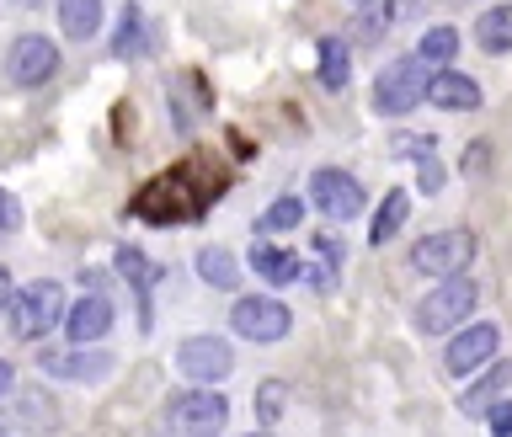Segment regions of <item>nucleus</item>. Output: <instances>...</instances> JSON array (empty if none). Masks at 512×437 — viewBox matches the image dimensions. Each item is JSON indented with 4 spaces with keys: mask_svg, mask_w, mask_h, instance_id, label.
Segmentation results:
<instances>
[{
    "mask_svg": "<svg viewBox=\"0 0 512 437\" xmlns=\"http://www.w3.org/2000/svg\"><path fill=\"white\" fill-rule=\"evenodd\" d=\"M224 192L219 176H203V166H176L171 176H155L150 187L134 198V219L144 224H192L203 219V208Z\"/></svg>",
    "mask_w": 512,
    "mask_h": 437,
    "instance_id": "nucleus-1",
    "label": "nucleus"
},
{
    "mask_svg": "<svg viewBox=\"0 0 512 437\" xmlns=\"http://www.w3.org/2000/svg\"><path fill=\"white\" fill-rule=\"evenodd\" d=\"M230 422V400L219 390H182L166 406V432L171 437H214Z\"/></svg>",
    "mask_w": 512,
    "mask_h": 437,
    "instance_id": "nucleus-2",
    "label": "nucleus"
},
{
    "mask_svg": "<svg viewBox=\"0 0 512 437\" xmlns=\"http://www.w3.org/2000/svg\"><path fill=\"white\" fill-rule=\"evenodd\" d=\"M422 96H427V64L416 54L384 64L379 80H374V112H384V118H406Z\"/></svg>",
    "mask_w": 512,
    "mask_h": 437,
    "instance_id": "nucleus-3",
    "label": "nucleus"
},
{
    "mask_svg": "<svg viewBox=\"0 0 512 437\" xmlns=\"http://www.w3.org/2000/svg\"><path fill=\"white\" fill-rule=\"evenodd\" d=\"M64 320V288L59 283H27L22 294H11V331L22 342H38Z\"/></svg>",
    "mask_w": 512,
    "mask_h": 437,
    "instance_id": "nucleus-4",
    "label": "nucleus"
},
{
    "mask_svg": "<svg viewBox=\"0 0 512 437\" xmlns=\"http://www.w3.org/2000/svg\"><path fill=\"white\" fill-rule=\"evenodd\" d=\"M470 310H475V283L470 278H438V288H432L422 299V310H416V326L427 336H448L470 320Z\"/></svg>",
    "mask_w": 512,
    "mask_h": 437,
    "instance_id": "nucleus-5",
    "label": "nucleus"
},
{
    "mask_svg": "<svg viewBox=\"0 0 512 437\" xmlns=\"http://www.w3.org/2000/svg\"><path fill=\"white\" fill-rule=\"evenodd\" d=\"M470 262H475V235L470 230H438V235L416 240V251H411V267L427 272V278H459Z\"/></svg>",
    "mask_w": 512,
    "mask_h": 437,
    "instance_id": "nucleus-6",
    "label": "nucleus"
},
{
    "mask_svg": "<svg viewBox=\"0 0 512 437\" xmlns=\"http://www.w3.org/2000/svg\"><path fill=\"white\" fill-rule=\"evenodd\" d=\"M230 326H235L240 342L272 347V342H283V336H288L294 315H288V304H283V299H235Z\"/></svg>",
    "mask_w": 512,
    "mask_h": 437,
    "instance_id": "nucleus-7",
    "label": "nucleus"
},
{
    "mask_svg": "<svg viewBox=\"0 0 512 437\" xmlns=\"http://www.w3.org/2000/svg\"><path fill=\"white\" fill-rule=\"evenodd\" d=\"M59 70V43L54 38H43V32H22V38L11 43V54H6V80L11 86H43V80H54Z\"/></svg>",
    "mask_w": 512,
    "mask_h": 437,
    "instance_id": "nucleus-8",
    "label": "nucleus"
},
{
    "mask_svg": "<svg viewBox=\"0 0 512 437\" xmlns=\"http://www.w3.org/2000/svg\"><path fill=\"white\" fill-rule=\"evenodd\" d=\"M310 203H315L326 219L347 224V219H358V214H363L368 192H363L358 176H347V171H336V166H320V171L310 176Z\"/></svg>",
    "mask_w": 512,
    "mask_h": 437,
    "instance_id": "nucleus-9",
    "label": "nucleus"
},
{
    "mask_svg": "<svg viewBox=\"0 0 512 437\" xmlns=\"http://www.w3.org/2000/svg\"><path fill=\"white\" fill-rule=\"evenodd\" d=\"M176 368H182V379H192V384H219V379H230V368H235V347L219 342V336H187V342L176 347Z\"/></svg>",
    "mask_w": 512,
    "mask_h": 437,
    "instance_id": "nucleus-10",
    "label": "nucleus"
},
{
    "mask_svg": "<svg viewBox=\"0 0 512 437\" xmlns=\"http://www.w3.org/2000/svg\"><path fill=\"white\" fill-rule=\"evenodd\" d=\"M496 347H502V331H496L491 320L459 326L454 342H448V352H443V363H448V374H475V368H486L496 358Z\"/></svg>",
    "mask_w": 512,
    "mask_h": 437,
    "instance_id": "nucleus-11",
    "label": "nucleus"
},
{
    "mask_svg": "<svg viewBox=\"0 0 512 437\" xmlns=\"http://www.w3.org/2000/svg\"><path fill=\"white\" fill-rule=\"evenodd\" d=\"M43 374H54V379H70V384H102V379L112 374V352H96V347L48 352V358H43Z\"/></svg>",
    "mask_w": 512,
    "mask_h": 437,
    "instance_id": "nucleus-12",
    "label": "nucleus"
},
{
    "mask_svg": "<svg viewBox=\"0 0 512 437\" xmlns=\"http://www.w3.org/2000/svg\"><path fill=\"white\" fill-rule=\"evenodd\" d=\"M112 331V299L107 294H86L70 304V315H64V336H70L75 347H91L102 342V336Z\"/></svg>",
    "mask_w": 512,
    "mask_h": 437,
    "instance_id": "nucleus-13",
    "label": "nucleus"
},
{
    "mask_svg": "<svg viewBox=\"0 0 512 437\" xmlns=\"http://www.w3.org/2000/svg\"><path fill=\"white\" fill-rule=\"evenodd\" d=\"M427 102L443 107V112H475L480 107V86L459 70H443V75H427Z\"/></svg>",
    "mask_w": 512,
    "mask_h": 437,
    "instance_id": "nucleus-14",
    "label": "nucleus"
},
{
    "mask_svg": "<svg viewBox=\"0 0 512 437\" xmlns=\"http://www.w3.org/2000/svg\"><path fill=\"white\" fill-rule=\"evenodd\" d=\"M118 272L128 283H134V294H139V315H144V326H150V288L166 278V267H155V262H144V251H118Z\"/></svg>",
    "mask_w": 512,
    "mask_h": 437,
    "instance_id": "nucleus-15",
    "label": "nucleus"
},
{
    "mask_svg": "<svg viewBox=\"0 0 512 437\" xmlns=\"http://www.w3.org/2000/svg\"><path fill=\"white\" fill-rule=\"evenodd\" d=\"M112 54L118 59H144L150 54V27H144V11L128 0L123 16H118V32H112Z\"/></svg>",
    "mask_w": 512,
    "mask_h": 437,
    "instance_id": "nucleus-16",
    "label": "nucleus"
},
{
    "mask_svg": "<svg viewBox=\"0 0 512 437\" xmlns=\"http://www.w3.org/2000/svg\"><path fill=\"white\" fill-rule=\"evenodd\" d=\"M251 267H256V278H267L272 288L294 283L299 272H304V262H299L294 251H283V246H256V251H251Z\"/></svg>",
    "mask_w": 512,
    "mask_h": 437,
    "instance_id": "nucleus-17",
    "label": "nucleus"
},
{
    "mask_svg": "<svg viewBox=\"0 0 512 437\" xmlns=\"http://www.w3.org/2000/svg\"><path fill=\"white\" fill-rule=\"evenodd\" d=\"M59 27H64V38H75V43L96 38V27H102V0H59Z\"/></svg>",
    "mask_w": 512,
    "mask_h": 437,
    "instance_id": "nucleus-18",
    "label": "nucleus"
},
{
    "mask_svg": "<svg viewBox=\"0 0 512 437\" xmlns=\"http://www.w3.org/2000/svg\"><path fill=\"white\" fill-rule=\"evenodd\" d=\"M475 43L486 48V54H507V48H512V6H491V11H480V22H475Z\"/></svg>",
    "mask_w": 512,
    "mask_h": 437,
    "instance_id": "nucleus-19",
    "label": "nucleus"
},
{
    "mask_svg": "<svg viewBox=\"0 0 512 437\" xmlns=\"http://www.w3.org/2000/svg\"><path fill=\"white\" fill-rule=\"evenodd\" d=\"M406 208H411L406 192H384V208L374 214V224H368V240H374V246H390L400 235V224H406Z\"/></svg>",
    "mask_w": 512,
    "mask_h": 437,
    "instance_id": "nucleus-20",
    "label": "nucleus"
},
{
    "mask_svg": "<svg viewBox=\"0 0 512 437\" xmlns=\"http://www.w3.org/2000/svg\"><path fill=\"white\" fill-rule=\"evenodd\" d=\"M347 75H352L347 43H342V38H320V86H326V91H342Z\"/></svg>",
    "mask_w": 512,
    "mask_h": 437,
    "instance_id": "nucleus-21",
    "label": "nucleus"
},
{
    "mask_svg": "<svg viewBox=\"0 0 512 437\" xmlns=\"http://www.w3.org/2000/svg\"><path fill=\"white\" fill-rule=\"evenodd\" d=\"M198 278L208 288H235L240 283V267H235V256L224 251V246H208V251H198Z\"/></svg>",
    "mask_w": 512,
    "mask_h": 437,
    "instance_id": "nucleus-22",
    "label": "nucleus"
},
{
    "mask_svg": "<svg viewBox=\"0 0 512 437\" xmlns=\"http://www.w3.org/2000/svg\"><path fill=\"white\" fill-rule=\"evenodd\" d=\"M507 384H512V363H496L486 379L464 390V400H459V406H464V411H486L491 400H502V395H507Z\"/></svg>",
    "mask_w": 512,
    "mask_h": 437,
    "instance_id": "nucleus-23",
    "label": "nucleus"
},
{
    "mask_svg": "<svg viewBox=\"0 0 512 437\" xmlns=\"http://www.w3.org/2000/svg\"><path fill=\"white\" fill-rule=\"evenodd\" d=\"M336 267H342V251H336V240H331V235H320V240H315V272H299V278L326 294V288L336 283Z\"/></svg>",
    "mask_w": 512,
    "mask_h": 437,
    "instance_id": "nucleus-24",
    "label": "nucleus"
},
{
    "mask_svg": "<svg viewBox=\"0 0 512 437\" xmlns=\"http://www.w3.org/2000/svg\"><path fill=\"white\" fill-rule=\"evenodd\" d=\"M454 54H459V32L454 27H427L422 43H416V59L422 64H448Z\"/></svg>",
    "mask_w": 512,
    "mask_h": 437,
    "instance_id": "nucleus-25",
    "label": "nucleus"
},
{
    "mask_svg": "<svg viewBox=\"0 0 512 437\" xmlns=\"http://www.w3.org/2000/svg\"><path fill=\"white\" fill-rule=\"evenodd\" d=\"M299 219H304V203H299V198H278V203H272L262 219H256V235H278V230H294Z\"/></svg>",
    "mask_w": 512,
    "mask_h": 437,
    "instance_id": "nucleus-26",
    "label": "nucleus"
},
{
    "mask_svg": "<svg viewBox=\"0 0 512 437\" xmlns=\"http://www.w3.org/2000/svg\"><path fill=\"white\" fill-rule=\"evenodd\" d=\"M283 395H288L283 384H278V379H267V384H262V395H256V416H262V422H278V411H283Z\"/></svg>",
    "mask_w": 512,
    "mask_h": 437,
    "instance_id": "nucleus-27",
    "label": "nucleus"
},
{
    "mask_svg": "<svg viewBox=\"0 0 512 437\" xmlns=\"http://www.w3.org/2000/svg\"><path fill=\"white\" fill-rule=\"evenodd\" d=\"M416 187H422L427 198H432V192H443V166H438L432 155H422V160H416Z\"/></svg>",
    "mask_w": 512,
    "mask_h": 437,
    "instance_id": "nucleus-28",
    "label": "nucleus"
},
{
    "mask_svg": "<svg viewBox=\"0 0 512 437\" xmlns=\"http://www.w3.org/2000/svg\"><path fill=\"white\" fill-rule=\"evenodd\" d=\"M16 224H22V208H16V198L0 187V230H16Z\"/></svg>",
    "mask_w": 512,
    "mask_h": 437,
    "instance_id": "nucleus-29",
    "label": "nucleus"
},
{
    "mask_svg": "<svg viewBox=\"0 0 512 437\" xmlns=\"http://www.w3.org/2000/svg\"><path fill=\"white\" fill-rule=\"evenodd\" d=\"M491 437H512V406H507V400L491 411Z\"/></svg>",
    "mask_w": 512,
    "mask_h": 437,
    "instance_id": "nucleus-30",
    "label": "nucleus"
},
{
    "mask_svg": "<svg viewBox=\"0 0 512 437\" xmlns=\"http://www.w3.org/2000/svg\"><path fill=\"white\" fill-rule=\"evenodd\" d=\"M11 384H16V368L0 363V395H11Z\"/></svg>",
    "mask_w": 512,
    "mask_h": 437,
    "instance_id": "nucleus-31",
    "label": "nucleus"
},
{
    "mask_svg": "<svg viewBox=\"0 0 512 437\" xmlns=\"http://www.w3.org/2000/svg\"><path fill=\"white\" fill-rule=\"evenodd\" d=\"M0 310H11V278H6V267H0Z\"/></svg>",
    "mask_w": 512,
    "mask_h": 437,
    "instance_id": "nucleus-32",
    "label": "nucleus"
},
{
    "mask_svg": "<svg viewBox=\"0 0 512 437\" xmlns=\"http://www.w3.org/2000/svg\"><path fill=\"white\" fill-rule=\"evenodd\" d=\"M22 6H43V0H22Z\"/></svg>",
    "mask_w": 512,
    "mask_h": 437,
    "instance_id": "nucleus-33",
    "label": "nucleus"
},
{
    "mask_svg": "<svg viewBox=\"0 0 512 437\" xmlns=\"http://www.w3.org/2000/svg\"><path fill=\"white\" fill-rule=\"evenodd\" d=\"M352 6H368V0H352Z\"/></svg>",
    "mask_w": 512,
    "mask_h": 437,
    "instance_id": "nucleus-34",
    "label": "nucleus"
},
{
    "mask_svg": "<svg viewBox=\"0 0 512 437\" xmlns=\"http://www.w3.org/2000/svg\"><path fill=\"white\" fill-rule=\"evenodd\" d=\"M251 437H267V432H251Z\"/></svg>",
    "mask_w": 512,
    "mask_h": 437,
    "instance_id": "nucleus-35",
    "label": "nucleus"
},
{
    "mask_svg": "<svg viewBox=\"0 0 512 437\" xmlns=\"http://www.w3.org/2000/svg\"><path fill=\"white\" fill-rule=\"evenodd\" d=\"M0 437H6V432H0Z\"/></svg>",
    "mask_w": 512,
    "mask_h": 437,
    "instance_id": "nucleus-36",
    "label": "nucleus"
}]
</instances>
